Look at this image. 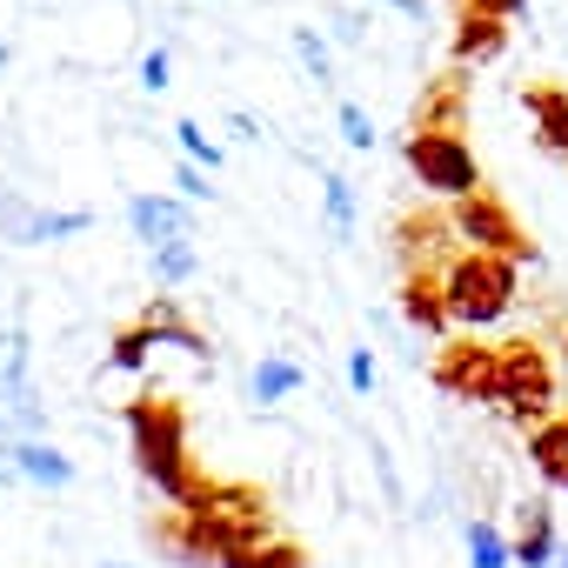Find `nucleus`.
I'll list each match as a JSON object with an SVG mask.
<instances>
[{
	"instance_id": "obj_1",
	"label": "nucleus",
	"mask_w": 568,
	"mask_h": 568,
	"mask_svg": "<svg viewBox=\"0 0 568 568\" xmlns=\"http://www.w3.org/2000/svg\"><path fill=\"white\" fill-rule=\"evenodd\" d=\"M121 422H128L134 468H141L168 501H181V495L201 481L194 462H187V415H181V402H174V395H134V402L121 408Z\"/></svg>"
},
{
	"instance_id": "obj_2",
	"label": "nucleus",
	"mask_w": 568,
	"mask_h": 568,
	"mask_svg": "<svg viewBox=\"0 0 568 568\" xmlns=\"http://www.w3.org/2000/svg\"><path fill=\"white\" fill-rule=\"evenodd\" d=\"M515 267H521V261L488 254V247H455V254L442 261V295H448L455 328L488 335V328L515 308Z\"/></svg>"
},
{
	"instance_id": "obj_3",
	"label": "nucleus",
	"mask_w": 568,
	"mask_h": 568,
	"mask_svg": "<svg viewBox=\"0 0 568 568\" xmlns=\"http://www.w3.org/2000/svg\"><path fill=\"white\" fill-rule=\"evenodd\" d=\"M181 508L221 541V555H234V548H247V541H267L274 535V501H267V488H254V481H221V475H201L187 495H181Z\"/></svg>"
},
{
	"instance_id": "obj_4",
	"label": "nucleus",
	"mask_w": 568,
	"mask_h": 568,
	"mask_svg": "<svg viewBox=\"0 0 568 568\" xmlns=\"http://www.w3.org/2000/svg\"><path fill=\"white\" fill-rule=\"evenodd\" d=\"M515 428H535L541 415H555V362L535 335H515L501 342V368H495V402Z\"/></svg>"
},
{
	"instance_id": "obj_5",
	"label": "nucleus",
	"mask_w": 568,
	"mask_h": 568,
	"mask_svg": "<svg viewBox=\"0 0 568 568\" xmlns=\"http://www.w3.org/2000/svg\"><path fill=\"white\" fill-rule=\"evenodd\" d=\"M402 161H408V174H415V181H422L435 201H455V194L481 187L475 148H468L462 134H448V128H408V141H402Z\"/></svg>"
},
{
	"instance_id": "obj_6",
	"label": "nucleus",
	"mask_w": 568,
	"mask_h": 568,
	"mask_svg": "<svg viewBox=\"0 0 568 568\" xmlns=\"http://www.w3.org/2000/svg\"><path fill=\"white\" fill-rule=\"evenodd\" d=\"M495 368H501V342H481L475 328H462V335H442V348L428 362V382L448 402L481 408V402H495Z\"/></svg>"
},
{
	"instance_id": "obj_7",
	"label": "nucleus",
	"mask_w": 568,
	"mask_h": 568,
	"mask_svg": "<svg viewBox=\"0 0 568 568\" xmlns=\"http://www.w3.org/2000/svg\"><path fill=\"white\" fill-rule=\"evenodd\" d=\"M448 221L468 247H488V254H508V261H535V241L521 234V221L508 214V201H495L488 187H468L448 201Z\"/></svg>"
},
{
	"instance_id": "obj_8",
	"label": "nucleus",
	"mask_w": 568,
	"mask_h": 568,
	"mask_svg": "<svg viewBox=\"0 0 568 568\" xmlns=\"http://www.w3.org/2000/svg\"><path fill=\"white\" fill-rule=\"evenodd\" d=\"M88 227H94L88 207H34V201H21L14 187H0V241H14V247L68 241V234H88Z\"/></svg>"
},
{
	"instance_id": "obj_9",
	"label": "nucleus",
	"mask_w": 568,
	"mask_h": 568,
	"mask_svg": "<svg viewBox=\"0 0 568 568\" xmlns=\"http://www.w3.org/2000/svg\"><path fill=\"white\" fill-rule=\"evenodd\" d=\"M402 322L428 342L455 335V315H448V295H442V267H408L402 274Z\"/></svg>"
},
{
	"instance_id": "obj_10",
	"label": "nucleus",
	"mask_w": 568,
	"mask_h": 568,
	"mask_svg": "<svg viewBox=\"0 0 568 568\" xmlns=\"http://www.w3.org/2000/svg\"><path fill=\"white\" fill-rule=\"evenodd\" d=\"M462 68H488V61H501L508 54V14H495V8H462V21H455V48H448Z\"/></svg>"
},
{
	"instance_id": "obj_11",
	"label": "nucleus",
	"mask_w": 568,
	"mask_h": 568,
	"mask_svg": "<svg viewBox=\"0 0 568 568\" xmlns=\"http://www.w3.org/2000/svg\"><path fill=\"white\" fill-rule=\"evenodd\" d=\"M448 234H455V221H448L442 207H428V214H402V221H395L402 274H408V267H435V254L448 247ZM455 241H462V234H455Z\"/></svg>"
},
{
	"instance_id": "obj_12",
	"label": "nucleus",
	"mask_w": 568,
	"mask_h": 568,
	"mask_svg": "<svg viewBox=\"0 0 568 568\" xmlns=\"http://www.w3.org/2000/svg\"><path fill=\"white\" fill-rule=\"evenodd\" d=\"M128 227H134L148 247H161V241L194 234V214H187V201H168V194H134V201H128Z\"/></svg>"
},
{
	"instance_id": "obj_13",
	"label": "nucleus",
	"mask_w": 568,
	"mask_h": 568,
	"mask_svg": "<svg viewBox=\"0 0 568 568\" xmlns=\"http://www.w3.org/2000/svg\"><path fill=\"white\" fill-rule=\"evenodd\" d=\"M515 561L521 568H555V555H561V541H555V515H548V501H515Z\"/></svg>"
},
{
	"instance_id": "obj_14",
	"label": "nucleus",
	"mask_w": 568,
	"mask_h": 568,
	"mask_svg": "<svg viewBox=\"0 0 568 568\" xmlns=\"http://www.w3.org/2000/svg\"><path fill=\"white\" fill-rule=\"evenodd\" d=\"M462 121H468V68L455 61L428 94H422V108H415V128H448V134H462Z\"/></svg>"
},
{
	"instance_id": "obj_15",
	"label": "nucleus",
	"mask_w": 568,
	"mask_h": 568,
	"mask_svg": "<svg viewBox=\"0 0 568 568\" xmlns=\"http://www.w3.org/2000/svg\"><path fill=\"white\" fill-rule=\"evenodd\" d=\"M521 101H528V121H535V141H541L548 154H561V161H568V88H555V81H541V88H528Z\"/></svg>"
},
{
	"instance_id": "obj_16",
	"label": "nucleus",
	"mask_w": 568,
	"mask_h": 568,
	"mask_svg": "<svg viewBox=\"0 0 568 568\" xmlns=\"http://www.w3.org/2000/svg\"><path fill=\"white\" fill-rule=\"evenodd\" d=\"M528 462L548 488H568V415H541L528 428Z\"/></svg>"
},
{
	"instance_id": "obj_17",
	"label": "nucleus",
	"mask_w": 568,
	"mask_h": 568,
	"mask_svg": "<svg viewBox=\"0 0 568 568\" xmlns=\"http://www.w3.org/2000/svg\"><path fill=\"white\" fill-rule=\"evenodd\" d=\"M141 322H148V335H154L161 348H181L187 362H207V342H201V335L187 328V315L174 308V295H154V302L141 308Z\"/></svg>"
},
{
	"instance_id": "obj_18",
	"label": "nucleus",
	"mask_w": 568,
	"mask_h": 568,
	"mask_svg": "<svg viewBox=\"0 0 568 568\" xmlns=\"http://www.w3.org/2000/svg\"><path fill=\"white\" fill-rule=\"evenodd\" d=\"M14 462H21V481H34V488H68L74 481V462L54 442H41V435H21Z\"/></svg>"
},
{
	"instance_id": "obj_19",
	"label": "nucleus",
	"mask_w": 568,
	"mask_h": 568,
	"mask_svg": "<svg viewBox=\"0 0 568 568\" xmlns=\"http://www.w3.org/2000/svg\"><path fill=\"white\" fill-rule=\"evenodd\" d=\"M28 362H34V348H28V328H0V415H8L34 382H28Z\"/></svg>"
},
{
	"instance_id": "obj_20",
	"label": "nucleus",
	"mask_w": 568,
	"mask_h": 568,
	"mask_svg": "<svg viewBox=\"0 0 568 568\" xmlns=\"http://www.w3.org/2000/svg\"><path fill=\"white\" fill-rule=\"evenodd\" d=\"M221 568H308V555H302V541H288V535H267V541L234 548Z\"/></svg>"
},
{
	"instance_id": "obj_21",
	"label": "nucleus",
	"mask_w": 568,
	"mask_h": 568,
	"mask_svg": "<svg viewBox=\"0 0 568 568\" xmlns=\"http://www.w3.org/2000/svg\"><path fill=\"white\" fill-rule=\"evenodd\" d=\"M302 382H308V368H302V362H288V355H267V362L254 368V402H261V408H267V402H288Z\"/></svg>"
},
{
	"instance_id": "obj_22",
	"label": "nucleus",
	"mask_w": 568,
	"mask_h": 568,
	"mask_svg": "<svg viewBox=\"0 0 568 568\" xmlns=\"http://www.w3.org/2000/svg\"><path fill=\"white\" fill-rule=\"evenodd\" d=\"M154 254V281L161 288H181V281H194V267H201V254H194V234H181V241H161V247H148Z\"/></svg>"
},
{
	"instance_id": "obj_23",
	"label": "nucleus",
	"mask_w": 568,
	"mask_h": 568,
	"mask_svg": "<svg viewBox=\"0 0 568 568\" xmlns=\"http://www.w3.org/2000/svg\"><path fill=\"white\" fill-rule=\"evenodd\" d=\"M468 568H515V541L495 521H468Z\"/></svg>"
},
{
	"instance_id": "obj_24",
	"label": "nucleus",
	"mask_w": 568,
	"mask_h": 568,
	"mask_svg": "<svg viewBox=\"0 0 568 568\" xmlns=\"http://www.w3.org/2000/svg\"><path fill=\"white\" fill-rule=\"evenodd\" d=\"M322 207H328V234L355 241V187L342 174H322Z\"/></svg>"
},
{
	"instance_id": "obj_25",
	"label": "nucleus",
	"mask_w": 568,
	"mask_h": 568,
	"mask_svg": "<svg viewBox=\"0 0 568 568\" xmlns=\"http://www.w3.org/2000/svg\"><path fill=\"white\" fill-rule=\"evenodd\" d=\"M154 348H161V342L148 335V322H134V328H121V335H114V348H108V368H128V375H141Z\"/></svg>"
},
{
	"instance_id": "obj_26",
	"label": "nucleus",
	"mask_w": 568,
	"mask_h": 568,
	"mask_svg": "<svg viewBox=\"0 0 568 568\" xmlns=\"http://www.w3.org/2000/svg\"><path fill=\"white\" fill-rule=\"evenodd\" d=\"M335 121H342V141H348L355 154H368V148H375V121H368V108H362V101H342V108H335Z\"/></svg>"
},
{
	"instance_id": "obj_27",
	"label": "nucleus",
	"mask_w": 568,
	"mask_h": 568,
	"mask_svg": "<svg viewBox=\"0 0 568 568\" xmlns=\"http://www.w3.org/2000/svg\"><path fill=\"white\" fill-rule=\"evenodd\" d=\"M295 54H302V68H308L315 81H335V61H328V41H322L315 28H295Z\"/></svg>"
},
{
	"instance_id": "obj_28",
	"label": "nucleus",
	"mask_w": 568,
	"mask_h": 568,
	"mask_svg": "<svg viewBox=\"0 0 568 568\" xmlns=\"http://www.w3.org/2000/svg\"><path fill=\"white\" fill-rule=\"evenodd\" d=\"M174 141H181V154H187V161H201L207 174L221 168V148L207 141V128H201V121H181V128H174Z\"/></svg>"
},
{
	"instance_id": "obj_29",
	"label": "nucleus",
	"mask_w": 568,
	"mask_h": 568,
	"mask_svg": "<svg viewBox=\"0 0 568 568\" xmlns=\"http://www.w3.org/2000/svg\"><path fill=\"white\" fill-rule=\"evenodd\" d=\"M14 448H21V428L0 415V488H14L21 481V462H14Z\"/></svg>"
},
{
	"instance_id": "obj_30",
	"label": "nucleus",
	"mask_w": 568,
	"mask_h": 568,
	"mask_svg": "<svg viewBox=\"0 0 568 568\" xmlns=\"http://www.w3.org/2000/svg\"><path fill=\"white\" fill-rule=\"evenodd\" d=\"M174 187H181V201H207V194H214V187H207V174H201V161L174 168Z\"/></svg>"
},
{
	"instance_id": "obj_31",
	"label": "nucleus",
	"mask_w": 568,
	"mask_h": 568,
	"mask_svg": "<svg viewBox=\"0 0 568 568\" xmlns=\"http://www.w3.org/2000/svg\"><path fill=\"white\" fill-rule=\"evenodd\" d=\"M348 388H355V395H368V388H375V355H368V348H355V355H348Z\"/></svg>"
},
{
	"instance_id": "obj_32",
	"label": "nucleus",
	"mask_w": 568,
	"mask_h": 568,
	"mask_svg": "<svg viewBox=\"0 0 568 568\" xmlns=\"http://www.w3.org/2000/svg\"><path fill=\"white\" fill-rule=\"evenodd\" d=\"M141 88H148V94H161V88H168V48H154V54L141 61Z\"/></svg>"
},
{
	"instance_id": "obj_33",
	"label": "nucleus",
	"mask_w": 568,
	"mask_h": 568,
	"mask_svg": "<svg viewBox=\"0 0 568 568\" xmlns=\"http://www.w3.org/2000/svg\"><path fill=\"white\" fill-rule=\"evenodd\" d=\"M462 8H495V14H508V21H515V14L528 8V0H462Z\"/></svg>"
},
{
	"instance_id": "obj_34",
	"label": "nucleus",
	"mask_w": 568,
	"mask_h": 568,
	"mask_svg": "<svg viewBox=\"0 0 568 568\" xmlns=\"http://www.w3.org/2000/svg\"><path fill=\"white\" fill-rule=\"evenodd\" d=\"M375 8H395L402 21H422V0H375Z\"/></svg>"
},
{
	"instance_id": "obj_35",
	"label": "nucleus",
	"mask_w": 568,
	"mask_h": 568,
	"mask_svg": "<svg viewBox=\"0 0 568 568\" xmlns=\"http://www.w3.org/2000/svg\"><path fill=\"white\" fill-rule=\"evenodd\" d=\"M227 128H234L241 141H261V128H254V114H227Z\"/></svg>"
},
{
	"instance_id": "obj_36",
	"label": "nucleus",
	"mask_w": 568,
	"mask_h": 568,
	"mask_svg": "<svg viewBox=\"0 0 568 568\" xmlns=\"http://www.w3.org/2000/svg\"><path fill=\"white\" fill-rule=\"evenodd\" d=\"M561 362H568V328H561Z\"/></svg>"
}]
</instances>
